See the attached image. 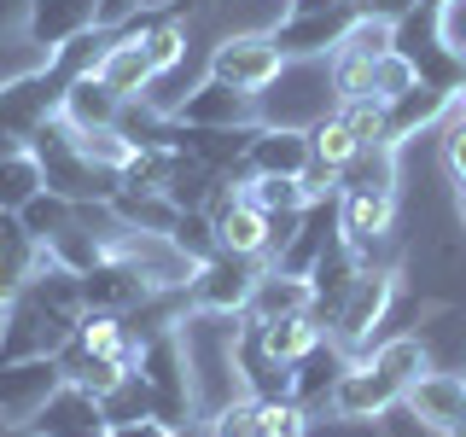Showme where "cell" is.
<instances>
[{
	"instance_id": "6da1fadb",
	"label": "cell",
	"mask_w": 466,
	"mask_h": 437,
	"mask_svg": "<svg viewBox=\"0 0 466 437\" xmlns=\"http://www.w3.org/2000/svg\"><path fill=\"white\" fill-rule=\"evenodd\" d=\"M29 152H35V164H41L47 193H65L70 204H111L116 187H123V175L99 169L94 158L82 152L76 128H70L65 117H47V123L29 135Z\"/></svg>"
},
{
	"instance_id": "7a4b0ae2",
	"label": "cell",
	"mask_w": 466,
	"mask_h": 437,
	"mask_svg": "<svg viewBox=\"0 0 466 437\" xmlns=\"http://www.w3.org/2000/svg\"><path fill=\"white\" fill-rule=\"evenodd\" d=\"M146 391H152V420L169 432L181 426H204L198 420V402H193V373H187V356H181V332H157V339H140V368Z\"/></svg>"
},
{
	"instance_id": "3957f363",
	"label": "cell",
	"mask_w": 466,
	"mask_h": 437,
	"mask_svg": "<svg viewBox=\"0 0 466 437\" xmlns=\"http://www.w3.org/2000/svg\"><path fill=\"white\" fill-rule=\"evenodd\" d=\"M397 280H402L397 269H361L356 280H350V291L339 298V310H332V320H327V339L339 344L350 361L368 356L373 332L390 320V303H397Z\"/></svg>"
},
{
	"instance_id": "277c9868",
	"label": "cell",
	"mask_w": 466,
	"mask_h": 437,
	"mask_svg": "<svg viewBox=\"0 0 466 437\" xmlns=\"http://www.w3.org/2000/svg\"><path fill=\"white\" fill-rule=\"evenodd\" d=\"M291 58L280 53V41H274V29H233L210 47V65H204V76L239 87V94H268L274 82H280V70Z\"/></svg>"
},
{
	"instance_id": "5b68a950",
	"label": "cell",
	"mask_w": 466,
	"mask_h": 437,
	"mask_svg": "<svg viewBox=\"0 0 466 437\" xmlns=\"http://www.w3.org/2000/svg\"><path fill=\"white\" fill-rule=\"evenodd\" d=\"M76 320L58 315L53 303H41L35 291H24L6 315H0V361H24V356H58L70 344Z\"/></svg>"
},
{
	"instance_id": "8992f818",
	"label": "cell",
	"mask_w": 466,
	"mask_h": 437,
	"mask_svg": "<svg viewBox=\"0 0 466 437\" xmlns=\"http://www.w3.org/2000/svg\"><path fill=\"white\" fill-rule=\"evenodd\" d=\"M397 408H402V391L390 385L373 361H350L320 414H332V426H379V420L397 414Z\"/></svg>"
},
{
	"instance_id": "52a82bcc",
	"label": "cell",
	"mask_w": 466,
	"mask_h": 437,
	"mask_svg": "<svg viewBox=\"0 0 466 437\" xmlns=\"http://www.w3.org/2000/svg\"><path fill=\"white\" fill-rule=\"evenodd\" d=\"M58 94H65V82L53 76V65L6 76L0 82V128H12L18 140H29L47 117H58Z\"/></svg>"
},
{
	"instance_id": "ba28073f",
	"label": "cell",
	"mask_w": 466,
	"mask_h": 437,
	"mask_svg": "<svg viewBox=\"0 0 466 437\" xmlns=\"http://www.w3.org/2000/svg\"><path fill=\"white\" fill-rule=\"evenodd\" d=\"M257 274H262L257 257L216 251L210 262H198V280H193V291H187V303H193V310H210V315H245Z\"/></svg>"
},
{
	"instance_id": "9c48e42d",
	"label": "cell",
	"mask_w": 466,
	"mask_h": 437,
	"mask_svg": "<svg viewBox=\"0 0 466 437\" xmlns=\"http://www.w3.org/2000/svg\"><path fill=\"white\" fill-rule=\"evenodd\" d=\"M169 123H187V128H251L257 123V99L239 94V87L204 76L198 87H187L181 99L169 106Z\"/></svg>"
},
{
	"instance_id": "30bf717a",
	"label": "cell",
	"mask_w": 466,
	"mask_h": 437,
	"mask_svg": "<svg viewBox=\"0 0 466 437\" xmlns=\"http://www.w3.org/2000/svg\"><path fill=\"white\" fill-rule=\"evenodd\" d=\"M24 426L35 437H111V420H106V408H99V397L82 391V385H70V379L24 420Z\"/></svg>"
},
{
	"instance_id": "8fae6325",
	"label": "cell",
	"mask_w": 466,
	"mask_h": 437,
	"mask_svg": "<svg viewBox=\"0 0 466 437\" xmlns=\"http://www.w3.org/2000/svg\"><path fill=\"white\" fill-rule=\"evenodd\" d=\"M65 385V368H58V356H24V361H0V414L6 420H24L35 414L41 402L53 397V391Z\"/></svg>"
},
{
	"instance_id": "7c38bea8",
	"label": "cell",
	"mask_w": 466,
	"mask_h": 437,
	"mask_svg": "<svg viewBox=\"0 0 466 437\" xmlns=\"http://www.w3.org/2000/svg\"><path fill=\"white\" fill-rule=\"evenodd\" d=\"M87 76H99L116 99H140L146 87L157 82V76H152V58H146L140 24H128V29H116V36H106V53H99V65L87 70Z\"/></svg>"
},
{
	"instance_id": "4fadbf2b",
	"label": "cell",
	"mask_w": 466,
	"mask_h": 437,
	"mask_svg": "<svg viewBox=\"0 0 466 437\" xmlns=\"http://www.w3.org/2000/svg\"><path fill=\"white\" fill-rule=\"evenodd\" d=\"M356 18L361 12H356V0H350V6H339V12H298V18L286 12V18L268 24V29H274V41H280L286 58H327Z\"/></svg>"
},
{
	"instance_id": "5bb4252c",
	"label": "cell",
	"mask_w": 466,
	"mask_h": 437,
	"mask_svg": "<svg viewBox=\"0 0 466 437\" xmlns=\"http://www.w3.org/2000/svg\"><path fill=\"white\" fill-rule=\"evenodd\" d=\"M402 408L420 420L426 432H455L461 420H466V379L461 373H443V368H431V373H420L414 385H408V397Z\"/></svg>"
},
{
	"instance_id": "9a60e30c",
	"label": "cell",
	"mask_w": 466,
	"mask_h": 437,
	"mask_svg": "<svg viewBox=\"0 0 466 437\" xmlns=\"http://www.w3.org/2000/svg\"><path fill=\"white\" fill-rule=\"evenodd\" d=\"M41 257H47V245L24 228V216L18 210H0V315L24 298V286L35 280Z\"/></svg>"
},
{
	"instance_id": "2e32d148",
	"label": "cell",
	"mask_w": 466,
	"mask_h": 437,
	"mask_svg": "<svg viewBox=\"0 0 466 437\" xmlns=\"http://www.w3.org/2000/svg\"><path fill=\"white\" fill-rule=\"evenodd\" d=\"M379 233H397V187H344L339 193V239L368 245Z\"/></svg>"
},
{
	"instance_id": "e0dca14e",
	"label": "cell",
	"mask_w": 466,
	"mask_h": 437,
	"mask_svg": "<svg viewBox=\"0 0 466 437\" xmlns=\"http://www.w3.org/2000/svg\"><path fill=\"white\" fill-rule=\"evenodd\" d=\"M146 298H152V286H146L123 257H99L94 269L82 274V303L99 310V315H135Z\"/></svg>"
},
{
	"instance_id": "ac0fdd59",
	"label": "cell",
	"mask_w": 466,
	"mask_h": 437,
	"mask_svg": "<svg viewBox=\"0 0 466 437\" xmlns=\"http://www.w3.org/2000/svg\"><path fill=\"white\" fill-rule=\"evenodd\" d=\"M315 310V286L309 274H291L280 262H262L251 303H245V320H280V315H309Z\"/></svg>"
},
{
	"instance_id": "d6986e66",
	"label": "cell",
	"mask_w": 466,
	"mask_h": 437,
	"mask_svg": "<svg viewBox=\"0 0 466 437\" xmlns=\"http://www.w3.org/2000/svg\"><path fill=\"white\" fill-rule=\"evenodd\" d=\"M414 339L426 344L431 368L466 373V303H426L414 320Z\"/></svg>"
},
{
	"instance_id": "ffe728a7",
	"label": "cell",
	"mask_w": 466,
	"mask_h": 437,
	"mask_svg": "<svg viewBox=\"0 0 466 437\" xmlns=\"http://www.w3.org/2000/svg\"><path fill=\"white\" fill-rule=\"evenodd\" d=\"M82 29H99L94 24V0H29V24H24V41L41 53H58L70 36H82Z\"/></svg>"
},
{
	"instance_id": "44dd1931",
	"label": "cell",
	"mask_w": 466,
	"mask_h": 437,
	"mask_svg": "<svg viewBox=\"0 0 466 437\" xmlns=\"http://www.w3.org/2000/svg\"><path fill=\"white\" fill-rule=\"evenodd\" d=\"M309 128H291V123H257L251 135V175H303L309 169Z\"/></svg>"
},
{
	"instance_id": "7402d4cb",
	"label": "cell",
	"mask_w": 466,
	"mask_h": 437,
	"mask_svg": "<svg viewBox=\"0 0 466 437\" xmlns=\"http://www.w3.org/2000/svg\"><path fill=\"white\" fill-rule=\"evenodd\" d=\"M123 106L128 99H116L99 76H76V82H65V94H58V117H65L70 128H116Z\"/></svg>"
},
{
	"instance_id": "603a6c76",
	"label": "cell",
	"mask_w": 466,
	"mask_h": 437,
	"mask_svg": "<svg viewBox=\"0 0 466 437\" xmlns=\"http://www.w3.org/2000/svg\"><path fill=\"white\" fill-rule=\"evenodd\" d=\"M344 368H350V356H344V350L332 344V339H320V344L309 350V356H303L298 368H291V397H298L303 408H309V414H320Z\"/></svg>"
},
{
	"instance_id": "cb8c5ba5",
	"label": "cell",
	"mask_w": 466,
	"mask_h": 437,
	"mask_svg": "<svg viewBox=\"0 0 466 437\" xmlns=\"http://www.w3.org/2000/svg\"><path fill=\"white\" fill-rule=\"evenodd\" d=\"M361 361H373V368L385 373L402 397H408V385H414L420 373H431V356H426V344H420L414 332H385V339H373Z\"/></svg>"
},
{
	"instance_id": "d4e9b609",
	"label": "cell",
	"mask_w": 466,
	"mask_h": 437,
	"mask_svg": "<svg viewBox=\"0 0 466 437\" xmlns=\"http://www.w3.org/2000/svg\"><path fill=\"white\" fill-rule=\"evenodd\" d=\"M251 327H257V344L268 350L274 361H286V368H298V361L327 339V327H320L315 315H280V320H251Z\"/></svg>"
},
{
	"instance_id": "484cf974",
	"label": "cell",
	"mask_w": 466,
	"mask_h": 437,
	"mask_svg": "<svg viewBox=\"0 0 466 437\" xmlns=\"http://www.w3.org/2000/svg\"><path fill=\"white\" fill-rule=\"evenodd\" d=\"M140 36H146V58H152V76L164 82L169 70H181L187 58V24L175 18V12H152V18H140Z\"/></svg>"
},
{
	"instance_id": "4316f807",
	"label": "cell",
	"mask_w": 466,
	"mask_h": 437,
	"mask_svg": "<svg viewBox=\"0 0 466 437\" xmlns=\"http://www.w3.org/2000/svg\"><path fill=\"white\" fill-rule=\"evenodd\" d=\"M420 82H426V76H420V58L408 47H390L385 58H373V99H385V106L408 99Z\"/></svg>"
},
{
	"instance_id": "83f0119b",
	"label": "cell",
	"mask_w": 466,
	"mask_h": 437,
	"mask_svg": "<svg viewBox=\"0 0 466 437\" xmlns=\"http://www.w3.org/2000/svg\"><path fill=\"white\" fill-rule=\"evenodd\" d=\"M41 187H47V181H41V164H35V152H29V146L0 158V210H24Z\"/></svg>"
},
{
	"instance_id": "f1b7e54d",
	"label": "cell",
	"mask_w": 466,
	"mask_h": 437,
	"mask_svg": "<svg viewBox=\"0 0 466 437\" xmlns=\"http://www.w3.org/2000/svg\"><path fill=\"white\" fill-rule=\"evenodd\" d=\"M309 152H315V164H327V169H339L344 175V164L361 152V140L344 128V117H339V106H332L320 123H309Z\"/></svg>"
},
{
	"instance_id": "f546056e",
	"label": "cell",
	"mask_w": 466,
	"mask_h": 437,
	"mask_svg": "<svg viewBox=\"0 0 466 437\" xmlns=\"http://www.w3.org/2000/svg\"><path fill=\"white\" fill-rule=\"evenodd\" d=\"M239 193L251 198L262 216H291V210H309V198H303L298 175H251V181H245Z\"/></svg>"
},
{
	"instance_id": "4dcf8cb0",
	"label": "cell",
	"mask_w": 466,
	"mask_h": 437,
	"mask_svg": "<svg viewBox=\"0 0 466 437\" xmlns=\"http://www.w3.org/2000/svg\"><path fill=\"white\" fill-rule=\"evenodd\" d=\"M18 216H24V228L35 233L41 245H47V239H58V233H65L70 222H76V204H70L65 193H47V187H41V193L29 198V204H24Z\"/></svg>"
},
{
	"instance_id": "1f68e13d",
	"label": "cell",
	"mask_w": 466,
	"mask_h": 437,
	"mask_svg": "<svg viewBox=\"0 0 466 437\" xmlns=\"http://www.w3.org/2000/svg\"><path fill=\"white\" fill-rule=\"evenodd\" d=\"M106 36L111 29H82V36H70L65 47H58L47 65H53V76L58 82H76V76H87V70L99 65V53H106Z\"/></svg>"
},
{
	"instance_id": "d6a6232c",
	"label": "cell",
	"mask_w": 466,
	"mask_h": 437,
	"mask_svg": "<svg viewBox=\"0 0 466 437\" xmlns=\"http://www.w3.org/2000/svg\"><path fill=\"white\" fill-rule=\"evenodd\" d=\"M431 47L466 65V0H431Z\"/></svg>"
},
{
	"instance_id": "836d02e7",
	"label": "cell",
	"mask_w": 466,
	"mask_h": 437,
	"mask_svg": "<svg viewBox=\"0 0 466 437\" xmlns=\"http://www.w3.org/2000/svg\"><path fill=\"white\" fill-rule=\"evenodd\" d=\"M339 117H344V128H350V135H356L361 146H379V140H397V135H390V106H385V99H344V106H339Z\"/></svg>"
},
{
	"instance_id": "e575fe53",
	"label": "cell",
	"mask_w": 466,
	"mask_h": 437,
	"mask_svg": "<svg viewBox=\"0 0 466 437\" xmlns=\"http://www.w3.org/2000/svg\"><path fill=\"white\" fill-rule=\"evenodd\" d=\"M76 140H82V152L94 158L99 169H111V175H123L128 164H135V152H140L123 128H76Z\"/></svg>"
},
{
	"instance_id": "d590c367",
	"label": "cell",
	"mask_w": 466,
	"mask_h": 437,
	"mask_svg": "<svg viewBox=\"0 0 466 437\" xmlns=\"http://www.w3.org/2000/svg\"><path fill=\"white\" fill-rule=\"evenodd\" d=\"M99 408H106L111 426H128V420H152V391H146V379H140V373H128V379H116L106 397H99Z\"/></svg>"
},
{
	"instance_id": "8d00e7d4",
	"label": "cell",
	"mask_w": 466,
	"mask_h": 437,
	"mask_svg": "<svg viewBox=\"0 0 466 437\" xmlns=\"http://www.w3.org/2000/svg\"><path fill=\"white\" fill-rule=\"evenodd\" d=\"M169 239L181 245L187 257H198V262H210L222 245H216V222H210V210H181L175 216V228H169Z\"/></svg>"
},
{
	"instance_id": "74e56055",
	"label": "cell",
	"mask_w": 466,
	"mask_h": 437,
	"mask_svg": "<svg viewBox=\"0 0 466 437\" xmlns=\"http://www.w3.org/2000/svg\"><path fill=\"white\" fill-rule=\"evenodd\" d=\"M204 437H257V397H233L204 420Z\"/></svg>"
},
{
	"instance_id": "f35d334b",
	"label": "cell",
	"mask_w": 466,
	"mask_h": 437,
	"mask_svg": "<svg viewBox=\"0 0 466 437\" xmlns=\"http://www.w3.org/2000/svg\"><path fill=\"white\" fill-rule=\"evenodd\" d=\"M420 6H426V0H356V12H361V18H385V24H408V18H414V12Z\"/></svg>"
},
{
	"instance_id": "ab89813d",
	"label": "cell",
	"mask_w": 466,
	"mask_h": 437,
	"mask_svg": "<svg viewBox=\"0 0 466 437\" xmlns=\"http://www.w3.org/2000/svg\"><path fill=\"white\" fill-rule=\"evenodd\" d=\"M135 18H140V0H94V24L111 29V36H116V29H128Z\"/></svg>"
},
{
	"instance_id": "60d3db41",
	"label": "cell",
	"mask_w": 466,
	"mask_h": 437,
	"mask_svg": "<svg viewBox=\"0 0 466 437\" xmlns=\"http://www.w3.org/2000/svg\"><path fill=\"white\" fill-rule=\"evenodd\" d=\"M24 24H29V0H0V41L24 36Z\"/></svg>"
},
{
	"instance_id": "b9f144b4",
	"label": "cell",
	"mask_w": 466,
	"mask_h": 437,
	"mask_svg": "<svg viewBox=\"0 0 466 437\" xmlns=\"http://www.w3.org/2000/svg\"><path fill=\"white\" fill-rule=\"evenodd\" d=\"M111 437H169V426H157V420H128V426H111Z\"/></svg>"
},
{
	"instance_id": "7bdbcfd3",
	"label": "cell",
	"mask_w": 466,
	"mask_h": 437,
	"mask_svg": "<svg viewBox=\"0 0 466 437\" xmlns=\"http://www.w3.org/2000/svg\"><path fill=\"white\" fill-rule=\"evenodd\" d=\"M339 6H350V0H286L291 18H298V12H339Z\"/></svg>"
},
{
	"instance_id": "ee69618b",
	"label": "cell",
	"mask_w": 466,
	"mask_h": 437,
	"mask_svg": "<svg viewBox=\"0 0 466 437\" xmlns=\"http://www.w3.org/2000/svg\"><path fill=\"white\" fill-rule=\"evenodd\" d=\"M24 146H29V140H18L12 128H0V158H6V152H24Z\"/></svg>"
},
{
	"instance_id": "f6af8a7d",
	"label": "cell",
	"mask_w": 466,
	"mask_h": 437,
	"mask_svg": "<svg viewBox=\"0 0 466 437\" xmlns=\"http://www.w3.org/2000/svg\"><path fill=\"white\" fill-rule=\"evenodd\" d=\"M152 12H175V0H140V18H152Z\"/></svg>"
},
{
	"instance_id": "bcb514c9",
	"label": "cell",
	"mask_w": 466,
	"mask_h": 437,
	"mask_svg": "<svg viewBox=\"0 0 466 437\" xmlns=\"http://www.w3.org/2000/svg\"><path fill=\"white\" fill-rule=\"evenodd\" d=\"M455 216H461V228H466V181H455Z\"/></svg>"
},
{
	"instance_id": "7dc6e473",
	"label": "cell",
	"mask_w": 466,
	"mask_h": 437,
	"mask_svg": "<svg viewBox=\"0 0 466 437\" xmlns=\"http://www.w3.org/2000/svg\"><path fill=\"white\" fill-rule=\"evenodd\" d=\"M0 437H35L29 426H18V420H6V426H0Z\"/></svg>"
},
{
	"instance_id": "c3c4849f",
	"label": "cell",
	"mask_w": 466,
	"mask_h": 437,
	"mask_svg": "<svg viewBox=\"0 0 466 437\" xmlns=\"http://www.w3.org/2000/svg\"><path fill=\"white\" fill-rule=\"evenodd\" d=\"M455 94H461V99H466V65H461V82H455Z\"/></svg>"
},
{
	"instance_id": "681fc988",
	"label": "cell",
	"mask_w": 466,
	"mask_h": 437,
	"mask_svg": "<svg viewBox=\"0 0 466 437\" xmlns=\"http://www.w3.org/2000/svg\"><path fill=\"white\" fill-rule=\"evenodd\" d=\"M443 437H466V420H461V426H455V432H443Z\"/></svg>"
},
{
	"instance_id": "f907efd6",
	"label": "cell",
	"mask_w": 466,
	"mask_h": 437,
	"mask_svg": "<svg viewBox=\"0 0 466 437\" xmlns=\"http://www.w3.org/2000/svg\"><path fill=\"white\" fill-rule=\"evenodd\" d=\"M0 426H6V414H0Z\"/></svg>"
},
{
	"instance_id": "816d5d0a",
	"label": "cell",
	"mask_w": 466,
	"mask_h": 437,
	"mask_svg": "<svg viewBox=\"0 0 466 437\" xmlns=\"http://www.w3.org/2000/svg\"><path fill=\"white\" fill-rule=\"evenodd\" d=\"M461 379H466V373H461Z\"/></svg>"
}]
</instances>
